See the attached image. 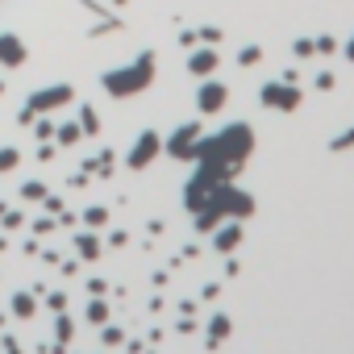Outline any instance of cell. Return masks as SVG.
<instances>
[{"mask_svg": "<svg viewBox=\"0 0 354 354\" xmlns=\"http://www.w3.org/2000/svg\"><path fill=\"white\" fill-rule=\"evenodd\" d=\"M217 67H221V59H217V46H200V50H192V59H188V71H192L196 79L213 75Z\"/></svg>", "mask_w": 354, "mask_h": 354, "instance_id": "7c38bea8", "label": "cell"}, {"mask_svg": "<svg viewBox=\"0 0 354 354\" xmlns=\"http://www.w3.org/2000/svg\"><path fill=\"white\" fill-rule=\"evenodd\" d=\"M46 305L55 309V313H63V309H67V296H63V292H50V296H46Z\"/></svg>", "mask_w": 354, "mask_h": 354, "instance_id": "f546056e", "label": "cell"}, {"mask_svg": "<svg viewBox=\"0 0 354 354\" xmlns=\"http://www.w3.org/2000/svg\"><path fill=\"white\" fill-rule=\"evenodd\" d=\"M205 333H209V346H221V342L233 333V321H229L225 313H213V317H209V325H205Z\"/></svg>", "mask_w": 354, "mask_h": 354, "instance_id": "5bb4252c", "label": "cell"}, {"mask_svg": "<svg viewBox=\"0 0 354 354\" xmlns=\"http://www.w3.org/2000/svg\"><path fill=\"white\" fill-rule=\"evenodd\" d=\"M113 163H117V155H113V150H105V155H96V159H88L84 167H88L92 175H113Z\"/></svg>", "mask_w": 354, "mask_h": 354, "instance_id": "e0dca14e", "label": "cell"}, {"mask_svg": "<svg viewBox=\"0 0 354 354\" xmlns=\"http://www.w3.org/2000/svg\"><path fill=\"white\" fill-rule=\"evenodd\" d=\"M333 84H338V79H333V71H321V75H317V88H321V92H329Z\"/></svg>", "mask_w": 354, "mask_h": 354, "instance_id": "1f68e13d", "label": "cell"}, {"mask_svg": "<svg viewBox=\"0 0 354 354\" xmlns=\"http://www.w3.org/2000/svg\"><path fill=\"white\" fill-rule=\"evenodd\" d=\"M259 100L267 109H275V113H296L300 100H305V92H300L292 79H271V84L259 88Z\"/></svg>", "mask_w": 354, "mask_h": 354, "instance_id": "8992f818", "label": "cell"}, {"mask_svg": "<svg viewBox=\"0 0 354 354\" xmlns=\"http://www.w3.org/2000/svg\"><path fill=\"white\" fill-rule=\"evenodd\" d=\"M225 100H229V88L225 84H217V79H200V92H196V109L205 113V117H213V113H221L225 109Z\"/></svg>", "mask_w": 354, "mask_h": 354, "instance_id": "ba28073f", "label": "cell"}, {"mask_svg": "<svg viewBox=\"0 0 354 354\" xmlns=\"http://www.w3.org/2000/svg\"><path fill=\"white\" fill-rule=\"evenodd\" d=\"M329 150H354V129H346V134H338V138L329 142Z\"/></svg>", "mask_w": 354, "mask_h": 354, "instance_id": "4316f807", "label": "cell"}, {"mask_svg": "<svg viewBox=\"0 0 354 354\" xmlns=\"http://www.w3.org/2000/svg\"><path fill=\"white\" fill-rule=\"evenodd\" d=\"M113 5H129V0H113Z\"/></svg>", "mask_w": 354, "mask_h": 354, "instance_id": "74e56055", "label": "cell"}, {"mask_svg": "<svg viewBox=\"0 0 354 354\" xmlns=\"http://www.w3.org/2000/svg\"><path fill=\"white\" fill-rule=\"evenodd\" d=\"M34 134H38V142H55V121H46V117H42Z\"/></svg>", "mask_w": 354, "mask_h": 354, "instance_id": "83f0119b", "label": "cell"}, {"mask_svg": "<svg viewBox=\"0 0 354 354\" xmlns=\"http://www.w3.org/2000/svg\"><path fill=\"white\" fill-rule=\"evenodd\" d=\"M17 163H21V150H17V146H5V150H0V175L13 171Z\"/></svg>", "mask_w": 354, "mask_h": 354, "instance_id": "7402d4cb", "label": "cell"}, {"mask_svg": "<svg viewBox=\"0 0 354 354\" xmlns=\"http://www.w3.org/2000/svg\"><path fill=\"white\" fill-rule=\"evenodd\" d=\"M250 213H255V196L250 192H242L233 179L229 184H221L213 196H209V205L200 209V213H192V221H196V233H213L225 217H238V221H246Z\"/></svg>", "mask_w": 354, "mask_h": 354, "instance_id": "7a4b0ae2", "label": "cell"}, {"mask_svg": "<svg viewBox=\"0 0 354 354\" xmlns=\"http://www.w3.org/2000/svg\"><path fill=\"white\" fill-rule=\"evenodd\" d=\"M259 59H263V50H259V46H242V50H238V63H242V67H255Z\"/></svg>", "mask_w": 354, "mask_h": 354, "instance_id": "603a6c76", "label": "cell"}, {"mask_svg": "<svg viewBox=\"0 0 354 354\" xmlns=\"http://www.w3.org/2000/svg\"><path fill=\"white\" fill-rule=\"evenodd\" d=\"M196 138H200V121H188V125H179L167 142H163V150L171 159H192V150H196Z\"/></svg>", "mask_w": 354, "mask_h": 354, "instance_id": "9c48e42d", "label": "cell"}, {"mask_svg": "<svg viewBox=\"0 0 354 354\" xmlns=\"http://www.w3.org/2000/svg\"><path fill=\"white\" fill-rule=\"evenodd\" d=\"M50 229H55V221H50V217H42V221H34V233H50Z\"/></svg>", "mask_w": 354, "mask_h": 354, "instance_id": "d6a6232c", "label": "cell"}, {"mask_svg": "<svg viewBox=\"0 0 354 354\" xmlns=\"http://www.w3.org/2000/svg\"><path fill=\"white\" fill-rule=\"evenodd\" d=\"M100 84H105V92H109V96H117V100H129V96L146 92L150 84H155V50H142V55H138L129 67L109 71Z\"/></svg>", "mask_w": 354, "mask_h": 354, "instance_id": "3957f363", "label": "cell"}, {"mask_svg": "<svg viewBox=\"0 0 354 354\" xmlns=\"http://www.w3.org/2000/svg\"><path fill=\"white\" fill-rule=\"evenodd\" d=\"M9 309H13V317H21V321H29V317L38 313V296H34V292H17Z\"/></svg>", "mask_w": 354, "mask_h": 354, "instance_id": "9a60e30c", "label": "cell"}, {"mask_svg": "<svg viewBox=\"0 0 354 354\" xmlns=\"http://www.w3.org/2000/svg\"><path fill=\"white\" fill-rule=\"evenodd\" d=\"M196 38L205 42V46H217V42H221V29H217V25H209V29H196Z\"/></svg>", "mask_w": 354, "mask_h": 354, "instance_id": "f1b7e54d", "label": "cell"}, {"mask_svg": "<svg viewBox=\"0 0 354 354\" xmlns=\"http://www.w3.org/2000/svg\"><path fill=\"white\" fill-rule=\"evenodd\" d=\"M55 333H59V342H55V346H59V350H67V346H71V342H75V321H71V317H67V309H63V313H59V321H55Z\"/></svg>", "mask_w": 354, "mask_h": 354, "instance_id": "2e32d148", "label": "cell"}, {"mask_svg": "<svg viewBox=\"0 0 354 354\" xmlns=\"http://www.w3.org/2000/svg\"><path fill=\"white\" fill-rule=\"evenodd\" d=\"M5 229H21V213H5Z\"/></svg>", "mask_w": 354, "mask_h": 354, "instance_id": "836d02e7", "label": "cell"}, {"mask_svg": "<svg viewBox=\"0 0 354 354\" xmlns=\"http://www.w3.org/2000/svg\"><path fill=\"white\" fill-rule=\"evenodd\" d=\"M88 292H92V296H105L109 288H105V279H92V283H88Z\"/></svg>", "mask_w": 354, "mask_h": 354, "instance_id": "e575fe53", "label": "cell"}, {"mask_svg": "<svg viewBox=\"0 0 354 354\" xmlns=\"http://www.w3.org/2000/svg\"><path fill=\"white\" fill-rule=\"evenodd\" d=\"M255 155V129L246 121H233L217 134H200L196 138V150H192V163H213V167H229L238 175V167Z\"/></svg>", "mask_w": 354, "mask_h": 354, "instance_id": "6da1fadb", "label": "cell"}, {"mask_svg": "<svg viewBox=\"0 0 354 354\" xmlns=\"http://www.w3.org/2000/svg\"><path fill=\"white\" fill-rule=\"evenodd\" d=\"M242 238H246V233H242V221H238V217H225V221L213 229V246L221 250V255H233V250L242 246Z\"/></svg>", "mask_w": 354, "mask_h": 354, "instance_id": "30bf717a", "label": "cell"}, {"mask_svg": "<svg viewBox=\"0 0 354 354\" xmlns=\"http://www.w3.org/2000/svg\"><path fill=\"white\" fill-rule=\"evenodd\" d=\"M100 346H121V329L117 325H100Z\"/></svg>", "mask_w": 354, "mask_h": 354, "instance_id": "d4e9b609", "label": "cell"}, {"mask_svg": "<svg viewBox=\"0 0 354 354\" xmlns=\"http://www.w3.org/2000/svg\"><path fill=\"white\" fill-rule=\"evenodd\" d=\"M292 50H296L300 59H313V55H317V42H313V38H296V42H292Z\"/></svg>", "mask_w": 354, "mask_h": 354, "instance_id": "cb8c5ba5", "label": "cell"}, {"mask_svg": "<svg viewBox=\"0 0 354 354\" xmlns=\"http://www.w3.org/2000/svg\"><path fill=\"white\" fill-rule=\"evenodd\" d=\"M71 242H75V255H79L84 263H96V259H100V250H105V242H100L96 233H75Z\"/></svg>", "mask_w": 354, "mask_h": 354, "instance_id": "4fadbf2b", "label": "cell"}, {"mask_svg": "<svg viewBox=\"0 0 354 354\" xmlns=\"http://www.w3.org/2000/svg\"><path fill=\"white\" fill-rule=\"evenodd\" d=\"M71 100H75V88H71V84H50V88H38V92H29V100H25L21 121L29 125L34 117H42V113H55V109L71 105Z\"/></svg>", "mask_w": 354, "mask_h": 354, "instance_id": "5b68a950", "label": "cell"}, {"mask_svg": "<svg viewBox=\"0 0 354 354\" xmlns=\"http://www.w3.org/2000/svg\"><path fill=\"white\" fill-rule=\"evenodd\" d=\"M84 225H88V229H105V225H109V209H105V205H92V209L84 213Z\"/></svg>", "mask_w": 354, "mask_h": 354, "instance_id": "d6986e66", "label": "cell"}, {"mask_svg": "<svg viewBox=\"0 0 354 354\" xmlns=\"http://www.w3.org/2000/svg\"><path fill=\"white\" fill-rule=\"evenodd\" d=\"M21 196H25V200H42V196H46V184L29 179V184H21Z\"/></svg>", "mask_w": 354, "mask_h": 354, "instance_id": "484cf974", "label": "cell"}, {"mask_svg": "<svg viewBox=\"0 0 354 354\" xmlns=\"http://www.w3.org/2000/svg\"><path fill=\"white\" fill-rule=\"evenodd\" d=\"M233 179V171L229 167H213V163H200L196 171H192V179H188V188H184V205H188V213H200L209 205V196L221 188V184H229Z\"/></svg>", "mask_w": 354, "mask_h": 354, "instance_id": "277c9868", "label": "cell"}, {"mask_svg": "<svg viewBox=\"0 0 354 354\" xmlns=\"http://www.w3.org/2000/svg\"><path fill=\"white\" fill-rule=\"evenodd\" d=\"M159 155H163V138H159V129H142L138 142L129 146V155H125V167H129V171H146Z\"/></svg>", "mask_w": 354, "mask_h": 354, "instance_id": "52a82bcc", "label": "cell"}, {"mask_svg": "<svg viewBox=\"0 0 354 354\" xmlns=\"http://www.w3.org/2000/svg\"><path fill=\"white\" fill-rule=\"evenodd\" d=\"M333 50H338V42L325 34V38H317V55H333Z\"/></svg>", "mask_w": 354, "mask_h": 354, "instance_id": "4dcf8cb0", "label": "cell"}, {"mask_svg": "<svg viewBox=\"0 0 354 354\" xmlns=\"http://www.w3.org/2000/svg\"><path fill=\"white\" fill-rule=\"evenodd\" d=\"M25 55H29V50H25V42L17 38V34H0V67H21L25 63Z\"/></svg>", "mask_w": 354, "mask_h": 354, "instance_id": "8fae6325", "label": "cell"}, {"mask_svg": "<svg viewBox=\"0 0 354 354\" xmlns=\"http://www.w3.org/2000/svg\"><path fill=\"white\" fill-rule=\"evenodd\" d=\"M346 59H350V63H354V38H350V42H346Z\"/></svg>", "mask_w": 354, "mask_h": 354, "instance_id": "d590c367", "label": "cell"}, {"mask_svg": "<svg viewBox=\"0 0 354 354\" xmlns=\"http://www.w3.org/2000/svg\"><path fill=\"white\" fill-rule=\"evenodd\" d=\"M84 138V129H79V121H67V125H55V142L59 146H75Z\"/></svg>", "mask_w": 354, "mask_h": 354, "instance_id": "ac0fdd59", "label": "cell"}, {"mask_svg": "<svg viewBox=\"0 0 354 354\" xmlns=\"http://www.w3.org/2000/svg\"><path fill=\"white\" fill-rule=\"evenodd\" d=\"M0 96H5V79H0Z\"/></svg>", "mask_w": 354, "mask_h": 354, "instance_id": "8d00e7d4", "label": "cell"}, {"mask_svg": "<svg viewBox=\"0 0 354 354\" xmlns=\"http://www.w3.org/2000/svg\"><path fill=\"white\" fill-rule=\"evenodd\" d=\"M0 217H5V205H0Z\"/></svg>", "mask_w": 354, "mask_h": 354, "instance_id": "f35d334b", "label": "cell"}, {"mask_svg": "<svg viewBox=\"0 0 354 354\" xmlns=\"http://www.w3.org/2000/svg\"><path fill=\"white\" fill-rule=\"evenodd\" d=\"M88 321H92V325H105V321H109V300H100V296L88 300Z\"/></svg>", "mask_w": 354, "mask_h": 354, "instance_id": "44dd1931", "label": "cell"}, {"mask_svg": "<svg viewBox=\"0 0 354 354\" xmlns=\"http://www.w3.org/2000/svg\"><path fill=\"white\" fill-rule=\"evenodd\" d=\"M79 129H84V138L88 134H100V117H96L92 105H79Z\"/></svg>", "mask_w": 354, "mask_h": 354, "instance_id": "ffe728a7", "label": "cell"}]
</instances>
